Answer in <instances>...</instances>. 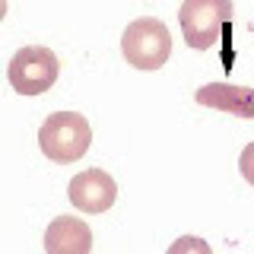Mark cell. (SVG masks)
<instances>
[{
    "label": "cell",
    "mask_w": 254,
    "mask_h": 254,
    "mask_svg": "<svg viewBox=\"0 0 254 254\" xmlns=\"http://www.w3.org/2000/svg\"><path fill=\"white\" fill-rule=\"evenodd\" d=\"M89 143H92V127L76 111H54L38 127V146H42V153L51 162H61V165L83 159Z\"/></svg>",
    "instance_id": "cell-1"
},
{
    "label": "cell",
    "mask_w": 254,
    "mask_h": 254,
    "mask_svg": "<svg viewBox=\"0 0 254 254\" xmlns=\"http://www.w3.org/2000/svg\"><path fill=\"white\" fill-rule=\"evenodd\" d=\"M45 251L48 254H89L92 251V229L76 216H58L45 229Z\"/></svg>",
    "instance_id": "cell-7"
},
{
    "label": "cell",
    "mask_w": 254,
    "mask_h": 254,
    "mask_svg": "<svg viewBox=\"0 0 254 254\" xmlns=\"http://www.w3.org/2000/svg\"><path fill=\"white\" fill-rule=\"evenodd\" d=\"M165 254H213V248L203 242V238H197V235H181V238H175V242L169 245Z\"/></svg>",
    "instance_id": "cell-8"
},
{
    "label": "cell",
    "mask_w": 254,
    "mask_h": 254,
    "mask_svg": "<svg viewBox=\"0 0 254 254\" xmlns=\"http://www.w3.org/2000/svg\"><path fill=\"white\" fill-rule=\"evenodd\" d=\"M121 54L130 67L137 70H159L172 54V35L162 19L156 16H140L121 35Z\"/></svg>",
    "instance_id": "cell-3"
},
{
    "label": "cell",
    "mask_w": 254,
    "mask_h": 254,
    "mask_svg": "<svg viewBox=\"0 0 254 254\" xmlns=\"http://www.w3.org/2000/svg\"><path fill=\"white\" fill-rule=\"evenodd\" d=\"M229 19H232V0H181L178 6L181 35L194 51L216 48Z\"/></svg>",
    "instance_id": "cell-2"
},
{
    "label": "cell",
    "mask_w": 254,
    "mask_h": 254,
    "mask_svg": "<svg viewBox=\"0 0 254 254\" xmlns=\"http://www.w3.org/2000/svg\"><path fill=\"white\" fill-rule=\"evenodd\" d=\"M194 99L206 108L229 111L235 118L254 121V89L251 86H232V83H206L194 92Z\"/></svg>",
    "instance_id": "cell-6"
},
{
    "label": "cell",
    "mask_w": 254,
    "mask_h": 254,
    "mask_svg": "<svg viewBox=\"0 0 254 254\" xmlns=\"http://www.w3.org/2000/svg\"><path fill=\"white\" fill-rule=\"evenodd\" d=\"M238 172H242V178L248 181V185H254V143H248V146L242 149V156H238Z\"/></svg>",
    "instance_id": "cell-9"
},
{
    "label": "cell",
    "mask_w": 254,
    "mask_h": 254,
    "mask_svg": "<svg viewBox=\"0 0 254 254\" xmlns=\"http://www.w3.org/2000/svg\"><path fill=\"white\" fill-rule=\"evenodd\" d=\"M61 64L54 58L51 48L45 45H26L13 54L10 67H6V76H10V86L19 95H42L48 92L54 83H58Z\"/></svg>",
    "instance_id": "cell-4"
},
{
    "label": "cell",
    "mask_w": 254,
    "mask_h": 254,
    "mask_svg": "<svg viewBox=\"0 0 254 254\" xmlns=\"http://www.w3.org/2000/svg\"><path fill=\"white\" fill-rule=\"evenodd\" d=\"M67 194H70V203H73L79 213H92L95 216V213L111 210V203H115V197H118V185L108 172L86 169V172H79V175L70 178Z\"/></svg>",
    "instance_id": "cell-5"
},
{
    "label": "cell",
    "mask_w": 254,
    "mask_h": 254,
    "mask_svg": "<svg viewBox=\"0 0 254 254\" xmlns=\"http://www.w3.org/2000/svg\"><path fill=\"white\" fill-rule=\"evenodd\" d=\"M3 16H6V0H0V22H3Z\"/></svg>",
    "instance_id": "cell-10"
}]
</instances>
